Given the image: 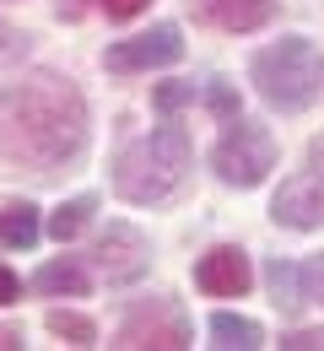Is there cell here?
<instances>
[{
    "instance_id": "obj_9",
    "label": "cell",
    "mask_w": 324,
    "mask_h": 351,
    "mask_svg": "<svg viewBox=\"0 0 324 351\" xmlns=\"http://www.w3.org/2000/svg\"><path fill=\"white\" fill-rule=\"evenodd\" d=\"M195 287H200L205 298H243V292L254 287L249 254H243V249H211V254H200Z\"/></svg>"
},
{
    "instance_id": "obj_14",
    "label": "cell",
    "mask_w": 324,
    "mask_h": 351,
    "mask_svg": "<svg viewBox=\"0 0 324 351\" xmlns=\"http://www.w3.org/2000/svg\"><path fill=\"white\" fill-rule=\"evenodd\" d=\"M265 287H271V303H276L281 313H297V308H303V270L292 260L265 265Z\"/></svg>"
},
{
    "instance_id": "obj_21",
    "label": "cell",
    "mask_w": 324,
    "mask_h": 351,
    "mask_svg": "<svg viewBox=\"0 0 324 351\" xmlns=\"http://www.w3.org/2000/svg\"><path fill=\"white\" fill-rule=\"evenodd\" d=\"M97 5H103V11L114 16V22H130V16H140V11L151 5V0H97Z\"/></svg>"
},
{
    "instance_id": "obj_16",
    "label": "cell",
    "mask_w": 324,
    "mask_h": 351,
    "mask_svg": "<svg viewBox=\"0 0 324 351\" xmlns=\"http://www.w3.org/2000/svg\"><path fill=\"white\" fill-rule=\"evenodd\" d=\"M49 335H60V341H71V346H97V324L87 313H76V308H49Z\"/></svg>"
},
{
    "instance_id": "obj_19",
    "label": "cell",
    "mask_w": 324,
    "mask_h": 351,
    "mask_svg": "<svg viewBox=\"0 0 324 351\" xmlns=\"http://www.w3.org/2000/svg\"><path fill=\"white\" fill-rule=\"evenodd\" d=\"M297 270H303V298H314V303H324V254H314V260H303Z\"/></svg>"
},
{
    "instance_id": "obj_11",
    "label": "cell",
    "mask_w": 324,
    "mask_h": 351,
    "mask_svg": "<svg viewBox=\"0 0 324 351\" xmlns=\"http://www.w3.org/2000/svg\"><path fill=\"white\" fill-rule=\"evenodd\" d=\"M33 292H49V298H87V270L76 260H49L33 270Z\"/></svg>"
},
{
    "instance_id": "obj_24",
    "label": "cell",
    "mask_w": 324,
    "mask_h": 351,
    "mask_svg": "<svg viewBox=\"0 0 324 351\" xmlns=\"http://www.w3.org/2000/svg\"><path fill=\"white\" fill-rule=\"evenodd\" d=\"M22 346V330H11V324H0V351H16Z\"/></svg>"
},
{
    "instance_id": "obj_10",
    "label": "cell",
    "mask_w": 324,
    "mask_h": 351,
    "mask_svg": "<svg viewBox=\"0 0 324 351\" xmlns=\"http://www.w3.org/2000/svg\"><path fill=\"white\" fill-rule=\"evenodd\" d=\"M205 16L222 33H254L276 22V0H205Z\"/></svg>"
},
{
    "instance_id": "obj_12",
    "label": "cell",
    "mask_w": 324,
    "mask_h": 351,
    "mask_svg": "<svg viewBox=\"0 0 324 351\" xmlns=\"http://www.w3.org/2000/svg\"><path fill=\"white\" fill-rule=\"evenodd\" d=\"M211 341L216 346H227V351H260L265 346V330L249 319V313H211Z\"/></svg>"
},
{
    "instance_id": "obj_6",
    "label": "cell",
    "mask_w": 324,
    "mask_h": 351,
    "mask_svg": "<svg viewBox=\"0 0 324 351\" xmlns=\"http://www.w3.org/2000/svg\"><path fill=\"white\" fill-rule=\"evenodd\" d=\"M184 60V33L173 22H157L151 33H136V38H119V44L103 54V65L114 76H136V71H162V65H179Z\"/></svg>"
},
{
    "instance_id": "obj_17",
    "label": "cell",
    "mask_w": 324,
    "mask_h": 351,
    "mask_svg": "<svg viewBox=\"0 0 324 351\" xmlns=\"http://www.w3.org/2000/svg\"><path fill=\"white\" fill-rule=\"evenodd\" d=\"M162 114H173V108H184V103H195V82H168V87H157V97H151Z\"/></svg>"
},
{
    "instance_id": "obj_13",
    "label": "cell",
    "mask_w": 324,
    "mask_h": 351,
    "mask_svg": "<svg viewBox=\"0 0 324 351\" xmlns=\"http://www.w3.org/2000/svg\"><path fill=\"white\" fill-rule=\"evenodd\" d=\"M38 232H44L38 206L16 200V206H5V211H0V249H33V243H38Z\"/></svg>"
},
{
    "instance_id": "obj_8",
    "label": "cell",
    "mask_w": 324,
    "mask_h": 351,
    "mask_svg": "<svg viewBox=\"0 0 324 351\" xmlns=\"http://www.w3.org/2000/svg\"><path fill=\"white\" fill-rule=\"evenodd\" d=\"M271 221L292 232H314L324 227V173H292L271 200Z\"/></svg>"
},
{
    "instance_id": "obj_1",
    "label": "cell",
    "mask_w": 324,
    "mask_h": 351,
    "mask_svg": "<svg viewBox=\"0 0 324 351\" xmlns=\"http://www.w3.org/2000/svg\"><path fill=\"white\" fill-rule=\"evenodd\" d=\"M0 152L33 173L71 168L87 152V97L60 71H27L0 87Z\"/></svg>"
},
{
    "instance_id": "obj_22",
    "label": "cell",
    "mask_w": 324,
    "mask_h": 351,
    "mask_svg": "<svg viewBox=\"0 0 324 351\" xmlns=\"http://www.w3.org/2000/svg\"><path fill=\"white\" fill-rule=\"evenodd\" d=\"M286 351H319L324 346V330H297V335H281Z\"/></svg>"
},
{
    "instance_id": "obj_20",
    "label": "cell",
    "mask_w": 324,
    "mask_h": 351,
    "mask_svg": "<svg viewBox=\"0 0 324 351\" xmlns=\"http://www.w3.org/2000/svg\"><path fill=\"white\" fill-rule=\"evenodd\" d=\"M27 54V33H16L11 22H0V65H16Z\"/></svg>"
},
{
    "instance_id": "obj_2",
    "label": "cell",
    "mask_w": 324,
    "mask_h": 351,
    "mask_svg": "<svg viewBox=\"0 0 324 351\" xmlns=\"http://www.w3.org/2000/svg\"><path fill=\"white\" fill-rule=\"evenodd\" d=\"M184 173H189V130L184 125H157L119 152L114 195L130 200V206H157L184 184Z\"/></svg>"
},
{
    "instance_id": "obj_15",
    "label": "cell",
    "mask_w": 324,
    "mask_h": 351,
    "mask_svg": "<svg viewBox=\"0 0 324 351\" xmlns=\"http://www.w3.org/2000/svg\"><path fill=\"white\" fill-rule=\"evenodd\" d=\"M92 211H97V195H76V200H65V206L49 217V238H54V243H71V238L92 221Z\"/></svg>"
},
{
    "instance_id": "obj_3",
    "label": "cell",
    "mask_w": 324,
    "mask_h": 351,
    "mask_svg": "<svg viewBox=\"0 0 324 351\" xmlns=\"http://www.w3.org/2000/svg\"><path fill=\"white\" fill-rule=\"evenodd\" d=\"M249 76H254V92L276 114H303L308 103H319V92H324V54L314 38L292 33V38H276V44L254 49Z\"/></svg>"
},
{
    "instance_id": "obj_18",
    "label": "cell",
    "mask_w": 324,
    "mask_h": 351,
    "mask_svg": "<svg viewBox=\"0 0 324 351\" xmlns=\"http://www.w3.org/2000/svg\"><path fill=\"white\" fill-rule=\"evenodd\" d=\"M205 103H211V114H216L222 125H227L232 114H238V92H232L227 82H211V87H205Z\"/></svg>"
},
{
    "instance_id": "obj_7",
    "label": "cell",
    "mask_w": 324,
    "mask_h": 351,
    "mask_svg": "<svg viewBox=\"0 0 324 351\" xmlns=\"http://www.w3.org/2000/svg\"><path fill=\"white\" fill-rule=\"evenodd\" d=\"M97 265H103V276H108V287H130L140 281L146 270H151V243H146V232L130 227V221H108L103 232H97Z\"/></svg>"
},
{
    "instance_id": "obj_4",
    "label": "cell",
    "mask_w": 324,
    "mask_h": 351,
    "mask_svg": "<svg viewBox=\"0 0 324 351\" xmlns=\"http://www.w3.org/2000/svg\"><path fill=\"white\" fill-rule=\"evenodd\" d=\"M211 168H216V178L232 184V189L265 184L271 168H276V135L265 130V125H254V119H243V114H232L222 141L211 146Z\"/></svg>"
},
{
    "instance_id": "obj_23",
    "label": "cell",
    "mask_w": 324,
    "mask_h": 351,
    "mask_svg": "<svg viewBox=\"0 0 324 351\" xmlns=\"http://www.w3.org/2000/svg\"><path fill=\"white\" fill-rule=\"evenodd\" d=\"M16 298H22V281L11 276V265H0V308H5V303H16Z\"/></svg>"
},
{
    "instance_id": "obj_5",
    "label": "cell",
    "mask_w": 324,
    "mask_h": 351,
    "mask_svg": "<svg viewBox=\"0 0 324 351\" xmlns=\"http://www.w3.org/2000/svg\"><path fill=\"white\" fill-rule=\"evenodd\" d=\"M114 346L125 351H140V346H157V351H184L189 346V319L179 303H168V298H151V303H140L125 313V324H119V341Z\"/></svg>"
}]
</instances>
